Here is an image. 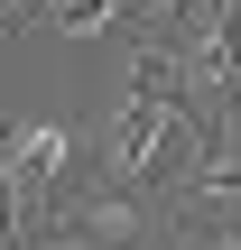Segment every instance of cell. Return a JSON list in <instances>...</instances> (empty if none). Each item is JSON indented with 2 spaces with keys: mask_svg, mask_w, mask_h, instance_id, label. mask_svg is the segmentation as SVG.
<instances>
[{
  "mask_svg": "<svg viewBox=\"0 0 241 250\" xmlns=\"http://www.w3.org/2000/svg\"><path fill=\"white\" fill-rule=\"evenodd\" d=\"M186 121H195V102H186V83L167 74V56H139L130 83L111 93V111L84 130V148H93V167H102V195H130V186L186 139Z\"/></svg>",
  "mask_w": 241,
  "mask_h": 250,
  "instance_id": "1",
  "label": "cell"
}]
</instances>
